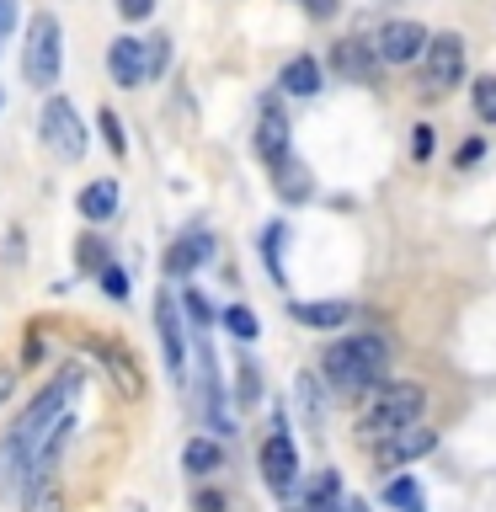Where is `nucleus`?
<instances>
[{
  "label": "nucleus",
  "mask_w": 496,
  "mask_h": 512,
  "mask_svg": "<svg viewBox=\"0 0 496 512\" xmlns=\"http://www.w3.org/2000/svg\"><path fill=\"white\" fill-rule=\"evenodd\" d=\"M384 363H390V342L384 336H342V342L326 347L320 358V374H326L331 390H363V384H379Z\"/></svg>",
  "instance_id": "f257e3e1"
},
{
  "label": "nucleus",
  "mask_w": 496,
  "mask_h": 512,
  "mask_svg": "<svg viewBox=\"0 0 496 512\" xmlns=\"http://www.w3.org/2000/svg\"><path fill=\"white\" fill-rule=\"evenodd\" d=\"M59 75H64V22L48 6H38L22 32V80L32 91H48L59 86Z\"/></svg>",
  "instance_id": "f03ea898"
},
{
  "label": "nucleus",
  "mask_w": 496,
  "mask_h": 512,
  "mask_svg": "<svg viewBox=\"0 0 496 512\" xmlns=\"http://www.w3.org/2000/svg\"><path fill=\"white\" fill-rule=\"evenodd\" d=\"M38 139H43V150L54 155V160H64V166L86 160V150H91V128H86V118H80V107H75L64 91H43Z\"/></svg>",
  "instance_id": "7ed1b4c3"
},
{
  "label": "nucleus",
  "mask_w": 496,
  "mask_h": 512,
  "mask_svg": "<svg viewBox=\"0 0 496 512\" xmlns=\"http://www.w3.org/2000/svg\"><path fill=\"white\" fill-rule=\"evenodd\" d=\"M422 406H427V390H422V384H411V379L374 384V395H368L363 411H358V432H363V438H384V432L416 422V416H422Z\"/></svg>",
  "instance_id": "20e7f679"
},
{
  "label": "nucleus",
  "mask_w": 496,
  "mask_h": 512,
  "mask_svg": "<svg viewBox=\"0 0 496 512\" xmlns=\"http://www.w3.org/2000/svg\"><path fill=\"white\" fill-rule=\"evenodd\" d=\"M155 331H160V358H166V374L182 384L187 379V320H182V299L155 294Z\"/></svg>",
  "instance_id": "39448f33"
},
{
  "label": "nucleus",
  "mask_w": 496,
  "mask_h": 512,
  "mask_svg": "<svg viewBox=\"0 0 496 512\" xmlns=\"http://www.w3.org/2000/svg\"><path fill=\"white\" fill-rule=\"evenodd\" d=\"M107 75H112V86H118V91L150 86V54H144L139 32H123V38L107 43Z\"/></svg>",
  "instance_id": "423d86ee"
},
{
  "label": "nucleus",
  "mask_w": 496,
  "mask_h": 512,
  "mask_svg": "<svg viewBox=\"0 0 496 512\" xmlns=\"http://www.w3.org/2000/svg\"><path fill=\"white\" fill-rule=\"evenodd\" d=\"M422 64H427V91L459 86V80H464V38H459V32H438V38H427Z\"/></svg>",
  "instance_id": "0eeeda50"
},
{
  "label": "nucleus",
  "mask_w": 496,
  "mask_h": 512,
  "mask_svg": "<svg viewBox=\"0 0 496 512\" xmlns=\"http://www.w3.org/2000/svg\"><path fill=\"white\" fill-rule=\"evenodd\" d=\"M432 32L422 22H406V16H390L379 32H374V54L384 64H411V59H422V48H427Z\"/></svg>",
  "instance_id": "6e6552de"
},
{
  "label": "nucleus",
  "mask_w": 496,
  "mask_h": 512,
  "mask_svg": "<svg viewBox=\"0 0 496 512\" xmlns=\"http://www.w3.org/2000/svg\"><path fill=\"white\" fill-rule=\"evenodd\" d=\"M256 464H262V480L272 491H294V480H299V448L288 432H272V438L262 443V454H256Z\"/></svg>",
  "instance_id": "1a4fd4ad"
},
{
  "label": "nucleus",
  "mask_w": 496,
  "mask_h": 512,
  "mask_svg": "<svg viewBox=\"0 0 496 512\" xmlns=\"http://www.w3.org/2000/svg\"><path fill=\"white\" fill-rule=\"evenodd\" d=\"M379 54H374V43H363V38H336L331 43V70L352 80V86H374V75H379Z\"/></svg>",
  "instance_id": "9d476101"
},
{
  "label": "nucleus",
  "mask_w": 496,
  "mask_h": 512,
  "mask_svg": "<svg viewBox=\"0 0 496 512\" xmlns=\"http://www.w3.org/2000/svg\"><path fill=\"white\" fill-rule=\"evenodd\" d=\"M256 155L267 160V166H278V160H288V118H283V107H278V96H267L262 112H256Z\"/></svg>",
  "instance_id": "9b49d317"
},
{
  "label": "nucleus",
  "mask_w": 496,
  "mask_h": 512,
  "mask_svg": "<svg viewBox=\"0 0 496 512\" xmlns=\"http://www.w3.org/2000/svg\"><path fill=\"white\" fill-rule=\"evenodd\" d=\"M27 475H32V448L6 427L0 432V502H16L27 486Z\"/></svg>",
  "instance_id": "f8f14e48"
},
{
  "label": "nucleus",
  "mask_w": 496,
  "mask_h": 512,
  "mask_svg": "<svg viewBox=\"0 0 496 512\" xmlns=\"http://www.w3.org/2000/svg\"><path fill=\"white\" fill-rule=\"evenodd\" d=\"M219 251V240L208 235V230H187V235H176L171 246H166V278H192L208 256Z\"/></svg>",
  "instance_id": "ddd939ff"
},
{
  "label": "nucleus",
  "mask_w": 496,
  "mask_h": 512,
  "mask_svg": "<svg viewBox=\"0 0 496 512\" xmlns=\"http://www.w3.org/2000/svg\"><path fill=\"white\" fill-rule=\"evenodd\" d=\"M432 443H438V432H432V427H422V422H406V427L384 432V443H379V464H384V470H390V464L422 459Z\"/></svg>",
  "instance_id": "4468645a"
},
{
  "label": "nucleus",
  "mask_w": 496,
  "mask_h": 512,
  "mask_svg": "<svg viewBox=\"0 0 496 512\" xmlns=\"http://www.w3.org/2000/svg\"><path fill=\"white\" fill-rule=\"evenodd\" d=\"M118 203H123V192H118L112 176H96V182H86V187H80V198H75V208H80V219H86V224H112V219H118Z\"/></svg>",
  "instance_id": "2eb2a0df"
},
{
  "label": "nucleus",
  "mask_w": 496,
  "mask_h": 512,
  "mask_svg": "<svg viewBox=\"0 0 496 512\" xmlns=\"http://www.w3.org/2000/svg\"><path fill=\"white\" fill-rule=\"evenodd\" d=\"M16 502H22V512H64V491H59L54 464H32V475H27Z\"/></svg>",
  "instance_id": "dca6fc26"
},
{
  "label": "nucleus",
  "mask_w": 496,
  "mask_h": 512,
  "mask_svg": "<svg viewBox=\"0 0 496 512\" xmlns=\"http://www.w3.org/2000/svg\"><path fill=\"white\" fill-rule=\"evenodd\" d=\"M288 310H294L299 326H315V331H336L352 320V304H342V299H294Z\"/></svg>",
  "instance_id": "f3484780"
},
{
  "label": "nucleus",
  "mask_w": 496,
  "mask_h": 512,
  "mask_svg": "<svg viewBox=\"0 0 496 512\" xmlns=\"http://www.w3.org/2000/svg\"><path fill=\"white\" fill-rule=\"evenodd\" d=\"M299 512H347L342 502V475L336 470H320L310 486H304V507Z\"/></svg>",
  "instance_id": "a211bd4d"
},
{
  "label": "nucleus",
  "mask_w": 496,
  "mask_h": 512,
  "mask_svg": "<svg viewBox=\"0 0 496 512\" xmlns=\"http://www.w3.org/2000/svg\"><path fill=\"white\" fill-rule=\"evenodd\" d=\"M278 86H283L288 96H315V91H320V59L294 54V59L278 70Z\"/></svg>",
  "instance_id": "6ab92c4d"
},
{
  "label": "nucleus",
  "mask_w": 496,
  "mask_h": 512,
  "mask_svg": "<svg viewBox=\"0 0 496 512\" xmlns=\"http://www.w3.org/2000/svg\"><path fill=\"white\" fill-rule=\"evenodd\" d=\"M272 187H278V198H283V203H304V198H310V192H315L310 171H304V166H299L294 155H288V160H278V166H272Z\"/></svg>",
  "instance_id": "aec40b11"
},
{
  "label": "nucleus",
  "mask_w": 496,
  "mask_h": 512,
  "mask_svg": "<svg viewBox=\"0 0 496 512\" xmlns=\"http://www.w3.org/2000/svg\"><path fill=\"white\" fill-rule=\"evenodd\" d=\"M182 470L187 475H219L224 470V448H219V438H187V448H182Z\"/></svg>",
  "instance_id": "412c9836"
},
{
  "label": "nucleus",
  "mask_w": 496,
  "mask_h": 512,
  "mask_svg": "<svg viewBox=\"0 0 496 512\" xmlns=\"http://www.w3.org/2000/svg\"><path fill=\"white\" fill-rule=\"evenodd\" d=\"M384 502H390V507H400V512H427V502H422V486H416L411 475L390 480V486H384Z\"/></svg>",
  "instance_id": "4be33fe9"
},
{
  "label": "nucleus",
  "mask_w": 496,
  "mask_h": 512,
  "mask_svg": "<svg viewBox=\"0 0 496 512\" xmlns=\"http://www.w3.org/2000/svg\"><path fill=\"white\" fill-rule=\"evenodd\" d=\"M96 128H102L112 160H128V134H123V118H118V112H112V107H96Z\"/></svg>",
  "instance_id": "5701e85b"
},
{
  "label": "nucleus",
  "mask_w": 496,
  "mask_h": 512,
  "mask_svg": "<svg viewBox=\"0 0 496 512\" xmlns=\"http://www.w3.org/2000/svg\"><path fill=\"white\" fill-rule=\"evenodd\" d=\"M219 320H224V331H230L235 342H256V336H262V320H256L246 304H230V310H224Z\"/></svg>",
  "instance_id": "b1692460"
},
{
  "label": "nucleus",
  "mask_w": 496,
  "mask_h": 512,
  "mask_svg": "<svg viewBox=\"0 0 496 512\" xmlns=\"http://www.w3.org/2000/svg\"><path fill=\"white\" fill-rule=\"evenodd\" d=\"M176 299H182V315H192V326H214V320H219L203 288H182V294H176Z\"/></svg>",
  "instance_id": "393cba45"
},
{
  "label": "nucleus",
  "mask_w": 496,
  "mask_h": 512,
  "mask_svg": "<svg viewBox=\"0 0 496 512\" xmlns=\"http://www.w3.org/2000/svg\"><path fill=\"white\" fill-rule=\"evenodd\" d=\"M144 54H150V80H160L171 70V32H150V38H144Z\"/></svg>",
  "instance_id": "a878e982"
},
{
  "label": "nucleus",
  "mask_w": 496,
  "mask_h": 512,
  "mask_svg": "<svg viewBox=\"0 0 496 512\" xmlns=\"http://www.w3.org/2000/svg\"><path fill=\"white\" fill-rule=\"evenodd\" d=\"M470 96H475L480 123H496V75H480L475 86H470Z\"/></svg>",
  "instance_id": "bb28decb"
},
{
  "label": "nucleus",
  "mask_w": 496,
  "mask_h": 512,
  "mask_svg": "<svg viewBox=\"0 0 496 512\" xmlns=\"http://www.w3.org/2000/svg\"><path fill=\"white\" fill-rule=\"evenodd\" d=\"M107 368H112V374H118V390H123V395H139V368L128 363L118 347H107Z\"/></svg>",
  "instance_id": "cd10ccee"
},
{
  "label": "nucleus",
  "mask_w": 496,
  "mask_h": 512,
  "mask_svg": "<svg viewBox=\"0 0 496 512\" xmlns=\"http://www.w3.org/2000/svg\"><path fill=\"white\" fill-rule=\"evenodd\" d=\"M75 256H80V272H102V267L112 262V251L102 246V240H91V235L75 246Z\"/></svg>",
  "instance_id": "c85d7f7f"
},
{
  "label": "nucleus",
  "mask_w": 496,
  "mask_h": 512,
  "mask_svg": "<svg viewBox=\"0 0 496 512\" xmlns=\"http://www.w3.org/2000/svg\"><path fill=\"white\" fill-rule=\"evenodd\" d=\"M96 283H102V294H107V299H118V304L128 299V272H123L118 262H107L102 272H96Z\"/></svg>",
  "instance_id": "c756f323"
},
{
  "label": "nucleus",
  "mask_w": 496,
  "mask_h": 512,
  "mask_svg": "<svg viewBox=\"0 0 496 512\" xmlns=\"http://www.w3.org/2000/svg\"><path fill=\"white\" fill-rule=\"evenodd\" d=\"M262 251H267V272L283 283V256H278L283 251V224H272V230L262 235Z\"/></svg>",
  "instance_id": "7c9ffc66"
},
{
  "label": "nucleus",
  "mask_w": 496,
  "mask_h": 512,
  "mask_svg": "<svg viewBox=\"0 0 496 512\" xmlns=\"http://www.w3.org/2000/svg\"><path fill=\"white\" fill-rule=\"evenodd\" d=\"M118 16H123V22H150L155 0H118Z\"/></svg>",
  "instance_id": "2f4dec72"
},
{
  "label": "nucleus",
  "mask_w": 496,
  "mask_h": 512,
  "mask_svg": "<svg viewBox=\"0 0 496 512\" xmlns=\"http://www.w3.org/2000/svg\"><path fill=\"white\" fill-rule=\"evenodd\" d=\"M16 379H22V368H16L11 358H0V411H6V400L16 395Z\"/></svg>",
  "instance_id": "473e14b6"
},
{
  "label": "nucleus",
  "mask_w": 496,
  "mask_h": 512,
  "mask_svg": "<svg viewBox=\"0 0 496 512\" xmlns=\"http://www.w3.org/2000/svg\"><path fill=\"white\" fill-rule=\"evenodd\" d=\"M256 400H262V384H256V368L246 363L240 368V406H256Z\"/></svg>",
  "instance_id": "72a5a7b5"
},
{
  "label": "nucleus",
  "mask_w": 496,
  "mask_h": 512,
  "mask_svg": "<svg viewBox=\"0 0 496 512\" xmlns=\"http://www.w3.org/2000/svg\"><path fill=\"white\" fill-rule=\"evenodd\" d=\"M16 11H22V0H0V43L16 32Z\"/></svg>",
  "instance_id": "f704fd0d"
},
{
  "label": "nucleus",
  "mask_w": 496,
  "mask_h": 512,
  "mask_svg": "<svg viewBox=\"0 0 496 512\" xmlns=\"http://www.w3.org/2000/svg\"><path fill=\"white\" fill-rule=\"evenodd\" d=\"M192 507H198V512H224L230 502H224L219 491H198V496H192Z\"/></svg>",
  "instance_id": "c9c22d12"
},
{
  "label": "nucleus",
  "mask_w": 496,
  "mask_h": 512,
  "mask_svg": "<svg viewBox=\"0 0 496 512\" xmlns=\"http://www.w3.org/2000/svg\"><path fill=\"white\" fill-rule=\"evenodd\" d=\"M336 6H342V0H304V16H315V22H326V16H336Z\"/></svg>",
  "instance_id": "e433bc0d"
},
{
  "label": "nucleus",
  "mask_w": 496,
  "mask_h": 512,
  "mask_svg": "<svg viewBox=\"0 0 496 512\" xmlns=\"http://www.w3.org/2000/svg\"><path fill=\"white\" fill-rule=\"evenodd\" d=\"M432 155V128H416V160Z\"/></svg>",
  "instance_id": "4c0bfd02"
},
{
  "label": "nucleus",
  "mask_w": 496,
  "mask_h": 512,
  "mask_svg": "<svg viewBox=\"0 0 496 512\" xmlns=\"http://www.w3.org/2000/svg\"><path fill=\"white\" fill-rule=\"evenodd\" d=\"M459 160H464V166H475V160H480V139H470V144H464V150H459Z\"/></svg>",
  "instance_id": "58836bf2"
},
{
  "label": "nucleus",
  "mask_w": 496,
  "mask_h": 512,
  "mask_svg": "<svg viewBox=\"0 0 496 512\" xmlns=\"http://www.w3.org/2000/svg\"><path fill=\"white\" fill-rule=\"evenodd\" d=\"M347 512H368V507H363V502H347Z\"/></svg>",
  "instance_id": "ea45409f"
},
{
  "label": "nucleus",
  "mask_w": 496,
  "mask_h": 512,
  "mask_svg": "<svg viewBox=\"0 0 496 512\" xmlns=\"http://www.w3.org/2000/svg\"><path fill=\"white\" fill-rule=\"evenodd\" d=\"M0 107H6V86H0Z\"/></svg>",
  "instance_id": "a19ab883"
}]
</instances>
